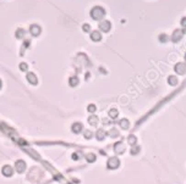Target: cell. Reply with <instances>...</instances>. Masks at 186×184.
<instances>
[{"mask_svg": "<svg viewBox=\"0 0 186 184\" xmlns=\"http://www.w3.org/2000/svg\"><path fill=\"white\" fill-rule=\"evenodd\" d=\"M92 17L95 18V20H98V18H100L102 16H104V10L100 9V8H95L94 10H92Z\"/></svg>", "mask_w": 186, "mask_h": 184, "instance_id": "cell-3", "label": "cell"}, {"mask_svg": "<svg viewBox=\"0 0 186 184\" xmlns=\"http://www.w3.org/2000/svg\"><path fill=\"white\" fill-rule=\"evenodd\" d=\"M159 40L162 42V43H165L166 40H168V37H166V35L163 33V34H160V35H159Z\"/></svg>", "mask_w": 186, "mask_h": 184, "instance_id": "cell-6", "label": "cell"}, {"mask_svg": "<svg viewBox=\"0 0 186 184\" xmlns=\"http://www.w3.org/2000/svg\"><path fill=\"white\" fill-rule=\"evenodd\" d=\"M92 39H94V40H99V39H100L99 33H97V32H94V33H92Z\"/></svg>", "mask_w": 186, "mask_h": 184, "instance_id": "cell-7", "label": "cell"}, {"mask_svg": "<svg viewBox=\"0 0 186 184\" xmlns=\"http://www.w3.org/2000/svg\"><path fill=\"white\" fill-rule=\"evenodd\" d=\"M185 60H186V55H185Z\"/></svg>", "mask_w": 186, "mask_h": 184, "instance_id": "cell-9", "label": "cell"}, {"mask_svg": "<svg viewBox=\"0 0 186 184\" xmlns=\"http://www.w3.org/2000/svg\"><path fill=\"white\" fill-rule=\"evenodd\" d=\"M181 26H182L184 28H186V17H184L182 20H181Z\"/></svg>", "mask_w": 186, "mask_h": 184, "instance_id": "cell-8", "label": "cell"}, {"mask_svg": "<svg viewBox=\"0 0 186 184\" xmlns=\"http://www.w3.org/2000/svg\"><path fill=\"white\" fill-rule=\"evenodd\" d=\"M100 28L103 31H109V28H110V23H109V22H102L100 23Z\"/></svg>", "mask_w": 186, "mask_h": 184, "instance_id": "cell-5", "label": "cell"}, {"mask_svg": "<svg viewBox=\"0 0 186 184\" xmlns=\"http://www.w3.org/2000/svg\"><path fill=\"white\" fill-rule=\"evenodd\" d=\"M174 69H175V72L179 73V74H185L186 73V63H184V62L176 63Z\"/></svg>", "mask_w": 186, "mask_h": 184, "instance_id": "cell-1", "label": "cell"}, {"mask_svg": "<svg viewBox=\"0 0 186 184\" xmlns=\"http://www.w3.org/2000/svg\"><path fill=\"white\" fill-rule=\"evenodd\" d=\"M168 82H169V84L171 85H175L178 83V78L175 77V76H169V78H168Z\"/></svg>", "mask_w": 186, "mask_h": 184, "instance_id": "cell-4", "label": "cell"}, {"mask_svg": "<svg viewBox=\"0 0 186 184\" xmlns=\"http://www.w3.org/2000/svg\"><path fill=\"white\" fill-rule=\"evenodd\" d=\"M182 35H184V31H181V29H175L174 31V33L171 34V40L173 42H179L182 38Z\"/></svg>", "mask_w": 186, "mask_h": 184, "instance_id": "cell-2", "label": "cell"}]
</instances>
